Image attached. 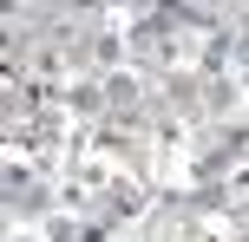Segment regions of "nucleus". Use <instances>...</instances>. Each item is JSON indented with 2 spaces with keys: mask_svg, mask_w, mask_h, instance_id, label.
Instances as JSON below:
<instances>
[{
  "mask_svg": "<svg viewBox=\"0 0 249 242\" xmlns=\"http://www.w3.org/2000/svg\"><path fill=\"white\" fill-rule=\"evenodd\" d=\"M243 72H249V39H243Z\"/></svg>",
  "mask_w": 249,
  "mask_h": 242,
  "instance_id": "nucleus-1",
  "label": "nucleus"
}]
</instances>
